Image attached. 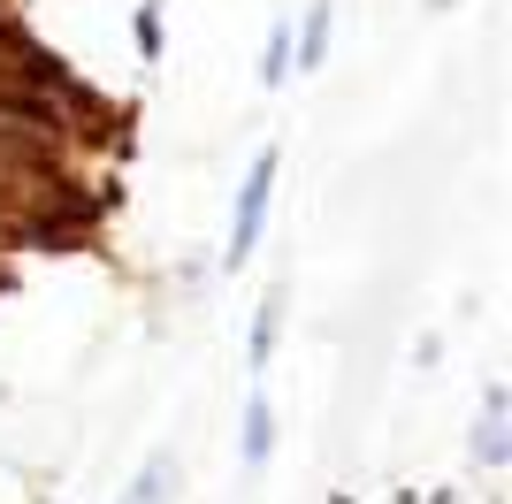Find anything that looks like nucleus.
Listing matches in <instances>:
<instances>
[{"instance_id":"obj_1","label":"nucleus","mask_w":512,"mask_h":504,"mask_svg":"<svg viewBox=\"0 0 512 504\" xmlns=\"http://www.w3.org/2000/svg\"><path fill=\"white\" fill-rule=\"evenodd\" d=\"M260 199H268V161L253 168V184H245V207H237V252L253 245V222H260Z\"/></svg>"}]
</instances>
